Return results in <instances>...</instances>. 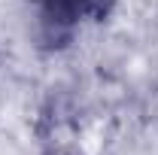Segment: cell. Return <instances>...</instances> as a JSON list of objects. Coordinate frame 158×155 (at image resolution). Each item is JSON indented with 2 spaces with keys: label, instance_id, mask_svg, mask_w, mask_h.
Wrapping results in <instances>:
<instances>
[{
  "label": "cell",
  "instance_id": "obj_1",
  "mask_svg": "<svg viewBox=\"0 0 158 155\" xmlns=\"http://www.w3.org/2000/svg\"><path fill=\"white\" fill-rule=\"evenodd\" d=\"M116 0H46V21L70 27L76 21H98L113 9Z\"/></svg>",
  "mask_w": 158,
  "mask_h": 155
}]
</instances>
